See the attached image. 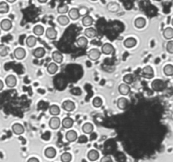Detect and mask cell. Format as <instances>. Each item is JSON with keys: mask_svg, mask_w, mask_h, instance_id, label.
<instances>
[{"mask_svg": "<svg viewBox=\"0 0 173 162\" xmlns=\"http://www.w3.org/2000/svg\"><path fill=\"white\" fill-rule=\"evenodd\" d=\"M151 88L152 90L157 91V92H160L162 90H165V84L163 80H155L151 83Z\"/></svg>", "mask_w": 173, "mask_h": 162, "instance_id": "6da1fadb", "label": "cell"}, {"mask_svg": "<svg viewBox=\"0 0 173 162\" xmlns=\"http://www.w3.org/2000/svg\"><path fill=\"white\" fill-rule=\"evenodd\" d=\"M101 57V51L97 48H92L88 52V58L92 61L98 60Z\"/></svg>", "mask_w": 173, "mask_h": 162, "instance_id": "7a4b0ae2", "label": "cell"}, {"mask_svg": "<svg viewBox=\"0 0 173 162\" xmlns=\"http://www.w3.org/2000/svg\"><path fill=\"white\" fill-rule=\"evenodd\" d=\"M141 75H142L144 78L148 79V80L152 79V78L154 77V70H153V68H152L150 66H146V67H144L142 69Z\"/></svg>", "mask_w": 173, "mask_h": 162, "instance_id": "3957f363", "label": "cell"}, {"mask_svg": "<svg viewBox=\"0 0 173 162\" xmlns=\"http://www.w3.org/2000/svg\"><path fill=\"white\" fill-rule=\"evenodd\" d=\"M60 124H61L60 118L57 117V116H53L49 121V126L52 129H58V128L60 127Z\"/></svg>", "mask_w": 173, "mask_h": 162, "instance_id": "277c9868", "label": "cell"}, {"mask_svg": "<svg viewBox=\"0 0 173 162\" xmlns=\"http://www.w3.org/2000/svg\"><path fill=\"white\" fill-rule=\"evenodd\" d=\"M62 107L63 108L64 111L70 112H73V111L75 109V105H74V103L72 100H68L63 101V103H62Z\"/></svg>", "mask_w": 173, "mask_h": 162, "instance_id": "5b68a950", "label": "cell"}, {"mask_svg": "<svg viewBox=\"0 0 173 162\" xmlns=\"http://www.w3.org/2000/svg\"><path fill=\"white\" fill-rule=\"evenodd\" d=\"M26 55V50L22 48V47H18V48H16V49L14 50V58L16 59H18V60H21V59L25 58Z\"/></svg>", "mask_w": 173, "mask_h": 162, "instance_id": "8992f818", "label": "cell"}, {"mask_svg": "<svg viewBox=\"0 0 173 162\" xmlns=\"http://www.w3.org/2000/svg\"><path fill=\"white\" fill-rule=\"evenodd\" d=\"M102 52L106 54V55H110V54L114 52V47L111 43H105L104 45L102 46Z\"/></svg>", "mask_w": 173, "mask_h": 162, "instance_id": "52a82bcc", "label": "cell"}, {"mask_svg": "<svg viewBox=\"0 0 173 162\" xmlns=\"http://www.w3.org/2000/svg\"><path fill=\"white\" fill-rule=\"evenodd\" d=\"M57 35H58L57 31L54 29L53 27H48V28L47 29V31H46V36H47L48 39H50V40L56 39V38H57Z\"/></svg>", "mask_w": 173, "mask_h": 162, "instance_id": "ba28073f", "label": "cell"}, {"mask_svg": "<svg viewBox=\"0 0 173 162\" xmlns=\"http://www.w3.org/2000/svg\"><path fill=\"white\" fill-rule=\"evenodd\" d=\"M5 83H6V86L10 88H13L14 86H16V83H17V80L15 76H14L12 74H10L9 76L6 77L5 79Z\"/></svg>", "mask_w": 173, "mask_h": 162, "instance_id": "9c48e42d", "label": "cell"}, {"mask_svg": "<svg viewBox=\"0 0 173 162\" xmlns=\"http://www.w3.org/2000/svg\"><path fill=\"white\" fill-rule=\"evenodd\" d=\"M0 27L3 31H5V32H8L9 31L11 28H12V22L8 20V19H5V20H3L1 22H0Z\"/></svg>", "mask_w": 173, "mask_h": 162, "instance_id": "30bf717a", "label": "cell"}, {"mask_svg": "<svg viewBox=\"0 0 173 162\" xmlns=\"http://www.w3.org/2000/svg\"><path fill=\"white\" fill-rule=\"evenodd\" d=\"M87 157H88V159H89L90 161H96V160H97L99 157H100V154H99L97 150L91 149V150H90L89 152H88Z\"/></svg>", "mask_w": 173, "mask_h": 162, "instance_id": "8fae6325", "label": "cell"}, {"mask_svg": "<svg viewBox=\"0 0 173 162\" xmlns=\"http://www.w3.org/2000/svg\"><path fill=\"white\" fill-rule=\"evenodd\" d=\"M118 91L121 94L123 95H127L130 92V87H129V85L128 84H121L119 86H118Z\"/></svg>", "mask_w": 173, "mask_h": 162, "instance_id": "7c38bea8", "label": "cell"}, {"mask_svg": "<svg viewBox=\"0 0 173 162\" xmlns=\"http://www.w3.org/2000/svg\"><path fill=\"white\" fill-rule=\"evenodd\" d=\"M129 106V100L126 99L125 97H121L117 100V107L120 110H125Z\"/></svg>", "mask_w": 173, "mask_h": 162, "instance_id": "4fadbf2b", "label": "cell"}, {"mask_svg": "<svg viewBox=\"0 0 173 162\" xmlns=\"http://www.w3.org/2000/svg\"><path fill=\"white\" fill-rule=\"evenodd\" d=\"M66 140L68 142H74L78 139V135L74 130H69L66 133Z\"/></svg>", "mask_w": 173, "mask_h": 162, "instance_id": "5bb4252c", "label": "cell"}, {"mask_svg": "<svg viewBox=\"0 0 173 162\" xmlns=\"http://www.w3.org/2000/svg\"><path fill=\"white\" fill-rule=\"evenodd\" d=\"M107 9L111 13H116L120 9V5L116 2H110L107 4Z\"/></svg>", "mask_w": 173, "mask_h": 162, "instance_id": "9a60e30c", "label": "cell"}, {"mask_svg": "<svg viewBox=\"0 0 173 162\" xmlns=\"http://www.w3.org/2000/svg\"><path fill=\"white\" fill-rule=\"evenodd\" d=\"M52 58H53L54 63H62V59H63L62 54L58 51H54L52 53Z\"/></svg>", "mask_w": 173, "mask_h": 162, "instance_id": "2e32d148", "label": "cell"}, {"mask_svg": "<svg viewBox=\"0 0 173 162\" xmlns=\"http://www.w3.org/2000/svg\"><path fill=\"white\" fill-rule=\"evenodd\" d=\"M84 35L87 38H93V37L96 36L97 32L96 29H94L92 27H88L84 30Z\"/></svg>", "mask_w": 173, "mask_h": 162, "instance_id": "e0dca14e", "label": "cell"}, {"mask_svg": "<svg viewBox=\"0 0 173 162\" xmlns=\"http://www.w3.org/2000/svg\"><path fill=\"white\" fill-rule=\"evenodd\" d=\"M68 15H69V18L71 19V20H78L80 16V9H76V8H73V9H71L69 10Z\"/></svg>", "mask_w": 173, "mask_h": 162, "instance_id": "ac0fdd59", "label": "cell"}, {"mask_svg": "<svg viewBox=\"0 0 173 162\" xmlns=\"http://www.w3.org/2000/svg\"><path fill=\"white\" fill-rule=\"evenodd\" d=\"M12 130L15 134H22L23 133L25 132V128L23 125H21L20 123H14L12 126Z\"/></svg>", "mask_w": 173, "mask_h": 162, "instance_id": "d6986e66", "label": "cell"}, {"mask_svg": "<svg viewBox=\"0 0 173 162\" xmlns=\"http://www.w3.org/2000/svg\"><path fill=\"white\" fill-rule=\"evenodd\" d=\"M45 53H46V51H45L43 47H37V48L34 50L33 56H34L36 58H41L44 57Z\"/></svg>", "mask_w": 173, "mask_h": 162, "instance_id": "ffe728a7", "label": "cell"}, {"mask_svg": "<svg viewBox=\"0 0 173 162\" xmlns=\"http://www.w3.org/2000/svg\"><path fill=\"white\" fill-rule=\"evenodd\" d=\"M45 156L46 157L49 158V159H53L56 156V154H57V151L56 149L53 147H49V148H47L45 149Z\"/></svg>", "mask_w": 173, "mask_h": 162, "instance_id": "44dd1931", "label": "cell"}, {"mask_svg": "<svg viewBox=\"0 0 173 162\" xmlns=\"http://www.w3.org/2000/svg\"><path fill=\"white\" fill-rule=\"evenodd\" d=\"M136 43H137V40L133 37H129L124 40V46L127 48H132L136 45Z\"/></svg>", "mask_w": 173, "mask_h": 162, "instance_id": "7402d4cb", "label": "cell"}, {"mask_svg": "<svg viewBox=\"0 0 173 162\" xmlns=\"http://www.w3.org/2000/svg\"><path fill=\"white\" fill-rule=\"evenodd\" d=\"M62 125L64 128H70L74 125V120L71 117H65L62 121Z\"/></svg>", "mask_w": 173, "mask_h": 162, "instance_id": "603a6c76", "label": "cell"}, {"mask_svg": "<svg viewBox=\"0 0 173 162\" xmlns=\"http://www.w3.org/2000/svg\"><path fill=\"white\" fill-rule=\"evenodd\" d=\"M134 25H135V26L138 28V29H142V28L145 26L146 20H145V19L142 18V17H139V18H137L135 20Z\"/></svg>", "mask_w": 173, "mask_h": 162, "instance_id": "cb8c5ba5", "label": "cell"}, {"mask_svg": "<svg viewBox=\"0 0 173 162\" xmlns=\"http://www.w3.org/2000/svg\"><path fill=\"white\" fill-rule=\"evenodd\" d=\"M163 36L165 39L171 40L173 38V28L171 27H167L165 28L163 32Z\"/></svg>", "mask_w": 173, "mask_h": 162, "instance_id": "d4e9b609", "label": "cell"}, {"mask_svg": "<svg viewBox=\"0 0 173 162\" xmlns=\"http://www.w3.org/2000/svg\"><path fill=\"white\" fill-rule=\"evenodd\" d=\"M82 128H83V131H84V134H90L93 133L94 126L93 124H91L90 122H86V123H84V125H83Z\"/></svg>", "mask_w": 173, "mask_h": 162, "instance_id": "484cf974", "label": "cell"}, {"mask_svg": "<svg viewBox=\"0 0 173 162\" xmlns=\"http://www.w3.org/2000/svg\"><path fill=\"white\" fill-rule=\"evenodd\" d=\"M58 66L57 65L56 63H49V65L47 66V72L50 74H54L58 72Z\"/></svg>", "mask_w": 173, "mask_h": 162, "instance_id": "4316f807", "label": "cell"}, {"mask_svg": "<svg viewBox=\"0 0 173 162\" xmlns=\"http://www.w3.org/2000/svg\"><path fill=\"white\" fill-rule=\"evenodd\" d=\"M94 22L93 18L90 15H85L84 18L82 19V23L84 25V26L89 27L90 26H92V24Z\"/></svg>", "mask_w": 173, "mask_h": 162, "instance_id": "83f0119b", "label": "cell"}, {"mask_svg": "<svg viewBox=\"0 0 173 162\" xmlns=\"http://www.w3.org/2000/svg\"><path fill=\"white\" fill-rule=\"evenodd\" d=\"M69 18L66 16V15H64V14H62V15H60V16H58V22L61 25V26H67L68 23H69Z\"/></svg>", "mask_w": 173, "mask_h": 162, "instance_id": "f1b7e54d", "label": "cell"}, {"mask_svg": "<svg viewBox=\"0 0 173 162\" xmlns=\"http://www.w3.org/2000/svg\"><path fill=\"white\" fill-rule=\"evenodd\" d=\"M36 37L34 36H28L26 40V43L29 47H33L34 46L36 45Z\"/></svg>", "mask_w": 173, "mask_h": 162, "instance_id": "f546056e", "label": "cell"}, {"mask_svg": "<svg viewBox=\"0 0 173 162\" xmlns=\"http://www.w3.org/2000/svg\"><path fill=\"white\" fill-rule=\"evenodd\" d=\"M49 112L53 116H58L60 113V108L57 105H53L49 108Z\"/></svg>", "mask_w": 173, "mask_h": 162, "instance_id": "4dcf8cb0", "label": "cell"}, {"mask_svg": "<svg viewBox=\"0 0 173 162\" xmlns=\"http://www.w3.org/2000/svg\"><path fill=\"white\" fill-rule=\"evenodd\" d=\"M77 44L80 47H85L86 46L88 45V40L84 36H80L77 39Z\"/></svg>", "mask_w": 173, "mask_h": 162, "instance_id": "1f68e13d", "label": "cell"}, {"mask_svg": "<svg viewBox=\"0 0 173 162\" xmlns=\"http://www.w3.org/2000/svg\"><path fill=\"white\" fill-rule=\"evenodd\" d=\"M33 32L36 36H41L44 33V28L41 25H36V26L33 28Z\"/></svg>", "mask_w": 173, "mask_h": 162, "instance_id": "d6a6232c", "label": "cell"}, {"mask_svg": "<svg viewBox=\"0 0 173 162\" xmlns=\"http://www.w3.org/2000/svg\"><path fill=\"white\" fill-rule=\"evenodd\" d=\"M164 74L166 76H173V65L167 64L164 67Z\"/></svg>", "mask_w": 173, "mask_h": 162, "instance_id": "836d02e7", "label": "cell"}, {"mask_svg": "<svg viewBox=\"0 0 173 162\" xmlns=\"http://www.w3.org/2000/svg\"><path fill=\"white\" fill-rule=\"evenodd\" d=\"M9 4L6 2H1L0 3V14H6L9 12Z\"/></svg>", "mask_w": 173, "mask_h": 162, "instance_id": "e575fe53", "label": "cell"}, {"mask_svg": "<svg viewBox=\"0 0 173 162\" xmlns=\"http://www.w3.org/2000/svg\"><path fill=\"white\" fill-rule=\"evenodd\" d=\"M72 160L71 154L68 152H65L61 155V160L62 162H70Z\"/></svg>", "mask_w": 173, "mask_h": 162, "instance_id": "d590c367", "label": "cell"}, {"mask_svg": "<svg viewBox=\"0 0 173 162\" xmlns=\"http://www.w3.org/2000/svg\"><path fill=\"white\" fill-rule=\"evenodd\" d=\"M123 81H124L125 84H128V85H131L133 84V75L132 74H128L123 77Z\"/></svg>", "mask_w": 173, "mask_h": 162, "instance_id": "8d00e7d4", "label": "cell"}, {"mask_svg": "<svg viewBox=\"0 0 173 162\" xmlns=\"http://www.w3.org/2000/svg\"><path fill=\"white\" fill-rule=\"evenodd\" d=\"M9 53V49L8 47L4 44L0 45V56L1 57H6Z\"/></svg>", "mask_w": 173, "mask_h": 162, "instance_id": "74e56055", "label": "cell"}, {"mask_svg": "<svg viewBox=\"0 0 173 162\" xmlns=\"http://www.w3.org/2000/svg\"><path fill=\"white\" fill-rule=\"evenodd\" d=\"M68 11V6L66 4H61L58 7V12L59 14H66Z\"/></svg>", "mask_w": 173, "mask_h": 162, "instance_id": "f35d334b", "label": "cell"}, {"mask_svg": "<svg viewBox=\"0 0 173 162\" xmlns=\"http://www.w3.org/2000/svg\"><path fill=\"white\" fill-rule=\"evenodd\" d=\"M92 104L95 107H100L102 106V100L100 97H95L92 100Z\"/></svg>", "mask_w": 173, "mask_h": 162, "instance_id": "ab89813d", "label": "cell"}, {"mask_svg": "<svg viewBox=\"0 0 173 162\" xmlns=\"http://www.w3.org/2000/svg\"><path fill=\"white\" fill-rule=\"evenodd\" d=\"M166 51L169 53L173 54V40H169L166 43Z\"/></svg>", "mask_w": 173, "mask_h": 162, "instance_id": "60d3db41", "label": "cell"}, {"mask_svg": "<svg viewBox=\"0 0 173 162\" xmlns=\"http://www.w3.org/2000/svg\"><path fill=\"white\" fill-rule=\"evenodd\" d=\"M87 142H88V138L85 135H80L78 138V143H80V144H85Z\"/></svg>", "mask_w": 173, "mask_h": 162, "instance_id": "b9f144b4", "label": "cell"}, {"mask_svg": "<svg viewBox=\"0 0 173 162\" xmlns=\"http://www.w3.org/2000/svg\"><path fill=\"white\" fill-rule=\"evenodd\" d=\"M70 92H71L72 94H74V95H80L81 94V90H80L79 87H75V88H74V89H72L71 90H70Z\"/></svg>", "mask_w": 173, "mask_h": 162, "instance_id": "7bdbcfd3", "label": "cell"}, {"mask_svg": "<svg viewBox=\"0 0 173 162\" xmlns=\"http://www.w3.org/2000/svg\"><path fill=\"white\" fill-rule=\"evenodd\" d=\"M101 162H112V160H111L110 156H104V157L102 158Z\"/></svg>", "mask_w": 173, "mask_h": 162, "instance_id": "ee69618b", "label": "cell"}, {"mask_svg": "<svg viewBox=\"0 0 173 162\" xmlns=\"http://www.w3.org/2000/svg\"><path fill=\"white\" fill-rule=\"evenodd\" d=\"M87 9H84V7H82V8H80V15H82V14H87Z\"/></svg>", "mask_w": 173, "mask_h": 162, "instance_id": "f6af8a7d", "label": "cell"}, {"mask_svg": "<svg viewBox=\"0 0 173 162\" xmlns=\"http://www.w3.org/2000/svg\"><path fill=\"white\" fill-rule=\"evenodd\" d=\"M97 138V134H96V133H91L90 134V140H96Z\"/></svg>", "mask_w": 173, "mask_h": 162, "instance_id": "bcb514c9", "label": "cell"}, {"mask_svg": "<svg viewBox=\"0 0 173 162\" xmlns=\"http://www.w3.org/2000/svg\"><path fill=\"white\" fill-rule=\"evenodd\" d=\"M27 162H40V161H39V160H38L37 158L31 157V158H30L28 160H27Z\"/></svg>", "mask_w": 173, "mask_h": 162, "instance_id": "7dc6e473", "label": "cell"}, {"mask_svg": "<svg viewBox=\"0 0 173 162\" xmlns=\"http://www.w3.org/2000/svg\"><path fill=\"white\" fill-rule=\"evenodd\" d=\"M3 88H4V83H3V81L0 80V90H3Z\"/></svg>", "mask_w": 173, "mask_h": 162, "instance_id": "c3c4849f", "label": "cell"}, {"mask_svg": "<svg viewBox=\"0 0 173 162\" xmlns=\"http://www.w3.org/2000/svg\"><path fill=\"white\" fill-rule=\"evenodd\" d=\"M39 3H41V4H45V3H47L48 0H37Z\"/></svg>", "mask_w": 173, "mask_h": 162, "instance_id": "681fc988", "label": "cell"}, {"mask_svg": "<svg viewBox=\"0 0 173 162\" xmlns=\"http://www.w3.org/2000/svg\"><path fill=\"white\" fill-rule=\"evenodd\" d=\"M7 2H9V3H14L16 0H6Z\"/></svg>", "mask_w": 173, "mask_h": 162, "instance_id": "f907efd6", "label": "cell"}, {"mask_svg": "<svg viewBox=\"0 0 173 162\" xmlns=\"http://www.w3.org/2000/svg\"><path fill=\"white\" fill-rule=\"evenodd\" d=\"M171 24H172V26H173V19H172V20H171Z\"/></svg>", "mask_w": 173, "mask_h": 162, "instance_id": "816d5d0a", "label": "cell"}, {"mask_svg": "<svg viewBox=\"0 0 173 162\" xmlns=\"http://www.w3.org/2000/svg\"><path fill=\"white\" fill-rule=\"evenodd\" d=\"M91 1H97V0H91Z\"/></svg>", "mask_w": 173, "mask_h": 162, "instance_id": "f5cc1de1", "label": "cell"}]
</instances>
